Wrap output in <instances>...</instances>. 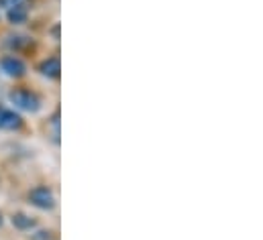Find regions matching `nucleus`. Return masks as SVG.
<instances>
[{
  "label": "nucleus",
  "instance_id": "nucleus-9",
  "mask_svg": "<svg viewBox=\"0 0 263 240\" xmlns=\"http://www.w3.org/2000/svg\"><path fill=\"white\" fill-rule=\"evenodd\" d=\"M33 238H35V240H51V232H45V230H41V232H37Z\"/></svg>",
  "mask_w": 263,
  "mask_h": 240
},
{
  "label": "nucleus",
  "instance_id": "nucleus-5",
  "mask_svg": "<svg viewBox=\"0 0 263 240\" xmlns=\"http://www.w3.org/2000/svg\"><path fill=\"white\" fill-rule=\"evenodd\" d=\"M39 69H41V73H43L45 77L55 79V77H60L62 65H60V59H58V57H49V59H45L41 65H39Z\"/></svg>",
  "mask_w": 263,
  "mask_h": 240
},
{
  "label": "nucleus",
  "instance_id": "nucleus-7",
  "mask_svg": "<svg viewBox=\"0 0 263 240\" xmlns=\"http://www.w3.org/2000/svg\"><path fill=\"white\" fill-rule=\"evenodd\" d=\"M12 224H14V228H18V230H29V228L35 226V220L29 218V216H25V214H14V216H12Z\"/></svg>",
  "mask_w": 263,
  "mask_h": 240
},
{
  "label": "nucleus",
  "instance_id": "nucleus-2",
  "mask_svg": "<svg viewBox=\"0 0 263 240\" xmlns=\"http://www.w3.org/2000/svg\"><path fill=\"white\" fill-rule=\"evenodd\" d=\"M29 199H31V204H33L35 208H39V210H51V208L55 206V195H53V191H51L49 187H45V185L33 187L31 193H29Z\"/></svg>",
  "mask_w": 263,
  "mask_h": 240
},
{
  "label": "nucleus",
  "instance_id": "nucleus-6",
  "mask_svg": "<svg viewBox=\"0 0 263 240\" xmlns=\"http://www.w3.org/2000/svg\"><path fill=\"white\" fill-rule=\"evenodd\" d=\"M8 21L12 23V25H21V23H25L27 21V16H29V12H27V6L21 2V4H16V6H12V8H8Z\"/></svg>",
  "mask_w": 263,
  "mask_h": 240
},
{
  "label": "nucleus",
  "instance_id": "nucleus-11",
  "mask_svg": "<svg viewBox=\"0 0 263 240\" xmlns=\"http://www.w3.org/2000/svg\"><path fill=\"white\" fill-rule=\"evenodd\" d=\"M0 226H2V214H0Z\"/></svg>",
  "mask_w": 263,
  "mask_h": 240
},
{
  "label": "nucleus",
  "instance_id": "nucleus-1",
  "mask_svg": "<svg viewBox=\"0 0 263 240\" xmlns=\"http://www.w3.org/2000/svg\"><path fill=\"white\" fill-rule=\"evenodd\" d=\"M8 100L14 104V108H18L23 112H37L41 108V100L37 98V94L29 92V90H12L8 94Z\"/></svg>",
  "mask_w": 263,
  "mask_h": 240
},
{
  "label": "nucleus",
  "instance_id": "nucleus-10",
  "mask_svg": "<svg viewBox=\"0 0 263 240\" xmlns=\"http://www.w3.org/2000/svg\"><path fill=\"white\" fill-rule=\"evenodd\" d=\"M16 4H21V0H0V6H4V8H12Z\"/></svg>",
  "mask_w": 263,
  "mask_h": 240
},
{
  "label": "nucleus",
  "instance_id": "nucleus-4",
  "mask_svg": "<svg viewBox=\"0 0 263 240\" xmlns=\"http://www.w3.org/2000/svg\"><path fill=\"white\" fill-rule=\"evenodd\" d=\"M23 126L21 114H16L14 110H8L4 106H0V130H18Z\"/></svg>",
  "mask_w": 263,
  "mask_h": 240
},
{
  "label": "nucleus",
  "instance_id": "nucleus-8",
  "mask_svg": "<svg viewBox=\"0 0 263 240\" xmlns=\"http://www.w3.org/2000/svg\"><path fill=\"white\" fill-rule=\"evenodd\" d=\"M29 41H25V37H10V41H6V45L8 47H23V45H27Z\"/></svg>",
  "mask_w": 263,
  "mask_h": 240
},
{
  "label": "nucleus",
  "instance_id": "nucleus-3",
  "mask_svg": "<svg viewBox=\"0 0 263 240\" xmlns=\"http://www.w3.org/2000/svg\"><path fill=\"white\" fill-rule=\"evenodd\" d=\"M0 67H2V71H4L6 75H10V77H23V75L27 73V65L18 59V57H14V55L4 57V59L0 61Z\"/></svg>",
  "mask_w": 263,
  "mask_h": 240
}]
</instances>
